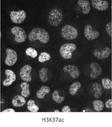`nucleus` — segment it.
I'll return each mask as SVG.
<instances>
[{
	"instance_id": "39448f33",
	"label": "nucleus",
	"mask_w": 112,
	"mask_h": 127,
	"mask_svg": "<svg viewBox=\"0 0 112 127\" xmlns=\"http://www.w3.org/2000/svg\"><path fill=\"white\" fill-rule=\"evenodd\" d=\"M11 32L15 35L14 40L17 43H23L26 38L27 35L23 29L20 27H14L11 29Z\"/></svg>"
},
{
	"instance_id": "a211bd4d",
	"label": "nucleus",
	"mask_w": 112,
	"mask_h": 127,
	"mask_svg": "<svg viewBox=\"0 0 112 127\" xmlns=\"http://www.w3.org/2000/svg\"><path fill=\"white\" fill-rule=\"evenodd\" d=\"M50 91V89L48 87L42 86L39 91L36 92V97L39 99H43L45 95L49 93Z\"/></svg>"
},
{
	"instance_id": "393cba45",
	"label": "nucleus",
	"mask_w": 112,
	"mask_h": 127,
	"mask_svg": "<svg viewBox=\"0 0 112 127\" xmlns=\"http://www.w3.org/2000/svg\"><path fill=\"white\" fill-rule=\"evenodd\" d=\"M51 56L49 53L47 52H42L39 57V61L40 63H44L50 60Z\"/></svg>"
},
{
	"instance_id": "7ed1b4c3",
	"label": "nucleus",
	"mask_w": 112,
	"mask_h": 127,
	"mask_svg": "<svg viewBox=\"0 0 112 127\" xmlns=\"http://www.w3.org/2000/svg\"><path fill=\"white\" fill-rule=\"evenodd\" d=\"M61 36L64 39L72 40L76 39L78 36V31L71 25H66L61 29Z\"/></svg>"
},
{
	"instance_id": "a878e982",
	"label": "nucleus",
	"mask_w": 112,
	"mask_h": 127,
	"mask_svg": "<svg viewBox=\"0 0 112 127\" xmlns=\"http://www.w3.org/2000/svg\"><path fill=\"white\" fill-rule=\"evenodd\" d=\"M25 53L26 55L31 57L32 58H36L37 56V52L36 50L32 47H29L25 51Z\"/></svg>"
},
{
	"instance_id": "f257e3e1",
	"label": "nucleus",
	"mask_w": 112,
	"mask_h": 127,
	"mask_svg": "<svg viewBox=\"0 0 112 127\" xmlns=\"http://www.w3.org/2000/svg\"><path fill=\"white\" fill-rule=\"evenodd\" d=\"M30 41L39 40L43 44L47 43L49 40V35L48 32L43 28H35L32 30L28 35Z\"/></svg>"
},
{
	"instance_id": "ddd939ff",
	"label": "nucleus",
	"mask_w": 112,
	"mask_h": 127,
	"mask_svg": "<svg viewBox=\"0 0 112 127\" xmlns=\"http://www.w3.org/2000/svg\"><path fill=\"white\" fill-rule=\"evenodd\" d=\"M111 53V49L109 47H105L102 51L95 50L93 51L94 56L98 59H105L110 56Z\"/></svg>"
},
{
	"instance_id": "423d86ee",
	"label": "nucleus",
	"mask_w": 112,
	"mask_h": 127,
	"mask_svg": "<svg viewBox=\"0 0 112 127\" xmlns=\"http://www.w3.org/2000/svg\"><path fill=\"white\" fill-rule=\"evenodd\" d=\"M10 19L15 24H21L23 22L26 18V13L23 10L19 11H12L10 13Z\"/></svg>"
},
{
	"instance_id": "c756f323",
	"label": "nucleus",
	"mask_w": 112,
	"mask_h": 127,
	"mask_svg": "<svg viewBox=\"0 0 112 127\" xmlns=\"http://www.w3.org/2000/svg\"><path fill=\"white\" fill-rule=\"evenodd\" d=\"M62 112L63 113H70L71 112V109L68 106H65L62 109Z\"/></svg>"
},
{
	"instance_id": "5701e85b",
	"label": "nucleus",
	"mask_w": 112,
	"mask_h": 127,
	"mask_svg": "<svg viewBox=\"0 0 112 127\" xmlns=\"http://www.w3.org/2000/svg\"><path fill=\"white\" fill-rule=\"evenodd\" d=\"M94 109L97 112H101L104 106V104L102 101L100 100H95L92 103Z\"/></svg>"
},
{
	"instance_id": "6e6552de",
	"label": "nucleus",
	"mask_w": 112,
	"mask_h": 127,
	"mask_svg": "<svg viewBox=\"0 0 112 127\" xmlns=\"http://www.w3.org/2000/svg\"><path fill=\"white\" fill-rule=\"evenodd\" d=\"M32 71V67L29 65H25L21 68L20 71V76L21 79L25 82H28L31 81L32 77L31 76V72Z\"/></svg>"
},
{
	"instance_id": "c85d7f7f",
	"label": "nucleus",
	"mask_w": 112,
	"mask_h": 127,
	"mask_svg": "<svg viewBox=\"0 0 112 127\" xmlns=\"http://www.w3.org/2000/svg\"><path fill=\"white\" fill-rule=\"evenodd\" d=\"M105 106L107 108L110 109L112 107V99H109L108 100H106L105 102Z\"/></svg>"
},
{
	"instance_id": "1a4fd4ad",
	"label": "nucleus",
	"mask_w": 112,
	"mask_h": 127,
	"mask_svg": "<svg viewBox=\"0 0 112 127\" xmlns=\"http://www.w3.org/2000/svg\"><path fill=\"white\" fill-rule=\"evenodd\" d=\"M84 35L87 40H93L98 38L99 32L97 31L93 30L91 25H87L85 26L84 29Z\"/></svg>"
},
{
	"instance_id": "473e14b6",
	"label": "nucleus",
	"mask_w": 112,
	"mask_h": 127,
	"mask_svg": "<svg viewBox=\"0 0 112 127\" xmlns=\"http://www.w3.org/2000/svg\"></svg>"
},
{
	"instance_id": "9d476101",
	"label": "nucleus",
	"mask_w": 112,
	"mask_h": 127,
	"mask_svg": "<svg viewBox=\"0 0 112 127\" xmlns=\"http://www.w3.org/2000/svg\"><path fill=\"white\" fill-rule=\"evenodd\" d=\"M65 72L69 73V75L73 79L77 78L80 75V71L78 68L75 65H68L63 67Z\"/></svg>"
},
{
	"instance_id": "4be33fe9",
	"label": "nucleus",
	"mask_w": 112,
	"mask_h": 127,
	"mask_svg": "<svg viewBox=\"0 0 112 127\" xmlns=\"http://www.w3.org/2000/svg\"><path fill=\"white\" fill-rule=\"evenodd\" d=\"M28 109L31 112L36 113L39 110V107L35 104V102L32 99L29 100L27 103Z\"/></svg>"
},
{
	"instance_id": "aec40b11",
	"label": "nucleus",
	"mask_w": 112,
	"mask_h": 127,
	"mask_svg": "<svg viewBox=\"0 0 112 127\" xmlns=\"http://www.w3.org/2000/svg\"><path fill=\"white\" fill-rule=\"evenodd\" d=\"M81 83L79 82H75L72 83L70 87V89H69V92H70V94L72 95H75L78 90L81 88Z\"/></svg>"
},
{
	"instance_id": "dca6fc26",
	"label": "nucleus",
	"mask_w": 112,
	"mask_h": 127,
	"mask_svg": "<svg viewBox=\"0 0 112 127\" xmlns=\"http://www.w3.org/2000/svg\"><path fill=\"white\" fill-rule=\"evenodd\" d=\"M25 103V99L21 95H17L13 98L12 100V104L14 106L16 107L23 106Z\"/></svg>"
},
{
	"instance_id": "4468645a",
	"label": "nucleus",
	"mask_w": 112,
	"mask_h": 127,
	"mask_svg": "<svg viewBox=\"0 0 112 127\" xmlns=\"http://www.w3.org/2000/svg\"><path fill=\"white\" fill-rule=\"evenodd\" d=\"M91 3L93 7L99 10L103 11L109 8V4L107 1L102 0H92Z\"/></svg>"
},
{
	"instance_id": "f8f14e48",
	"label": "nucleus",
	"mask_w": 112,
	"mask_h": 127,
	"mask_svg": "<svg viewBox=\"0 0 112 127\" xmlns=\"http://www.w3.org/2000/svg\"><path fill=\"white\" fill-rule=\"evenodd\" d=\"M5 75H6L7 78L5 79L3 82V86L5 87H8L12 85V83L16 81V76L15 73L11 70L7 69L5 71Z\"/></svg>"
},
{
	"instance_id": "0eeeda50",
	"label": "nucleus",
	"mask_w": 112,
	"mask_h": 127,
	"mask_svg": "<svg viewBox=\"0 0 112 127\" xmlns=\"http://www.w3.org/2000/svg\"><path fill=\"white\" fill-rule=\"evenodd\" d=\"M6 53V57L5 60V64L8 66H13L16 63L18 59L16 52L12 49H7Z\"/></svg>"
},
{
	"instance_id": "2eb2a0df",
	"label": "nucleus",
	"mask_w": 112,
	"mask_h": 127,
	"mask_svg": "<svg viewBox=\"0 0 112 127\" xmlns=\"http://www.w3.org/2000/svg\"><path fill=\"white\" fill-rule=\"evenodd\" d=\"M79 6L82 9V12L84 14H88L90 11V4L88 1L86 0H79L77 2Z\"/></svg>"
},
{
	"instance_id": "2f4dec72",
	"label": "nucleus",
	"mask_w": 112,
	"mask_h": 127,
	"mask_svg": "<svg viewBox=\"0 0 112 127\" xmlns=\"http://www.w3.org/2000/svg\"><path fill=\"white\" fill-rule=\"evenodd\" d=\"M54 112H60V110H54Z\"/></svg>"
},
{
	"instance_id": "f03ea898",
	"label": "nucleus",
	"mask_w": 112,
	"mask_h": 127,
	"mask_svg": "<svg viewBox=\"0 0 112 127\" xmlns=\"http://www.w3.org/2000/svg\"><path fill=\"white\" fill-rule=\"evenodd\" d=\"M63 15L62 13L56 8L52 9L49 12L48 16V21L49 23L54 26H58L62 22Z\"/></svg>"
},
{
	"instance_id": "9b49d317",
	"label": "nucleus",
	"mask_w": 112,
	"mask_h": 127,
	"mask_svg": "<svg viewBox=\"0 0 112 127\" xmlns=\"http://www.w3.org/2000/svg\"><path fill=\"white\" fill-rule=\"evenodd\" d=\"M90 68L91 69L92 72L90 73V77L91 79H95L99 77L102 72V68L97 63L93 62L90 64Z\"/></svg>"
},
{
	"instance_id": "20e7f679",
	"label": "nucleus",
	"mask_w": 112,
	"mask_h": 127,
	"mask_svg": "<svg viewBox=\"0 0 112 127\" xmlns=\"http://www.w3.org/2000/svg\"><path fill=\"white\" fill-rule=\"evenodd\" d=\"M76 49V45L74 43L63 44L60 49V54L64 59L68 60L72 57L73 52Z\"/></svg>"
},
{
	"instance_id": "6ab92c4d",
	"label": "nucleus",
	"mask_w": 112,
	"mask_h": 127,
	"mask_svg": "<svg viewBox=\"0 0 112 127\" xmlns=\"http://www.w3.org/2000/svg\"><path fill=\"white\" fill-rule=\"evenodd\" d=\"M20 87L22 89L21 95L24 98L28 97L30 95V91L29 90L30 85L26 82H23L21 83Z\"/></svg>"
},
{
	"instance_id": "b1692460",
	"label": "nucleus",
	"mask_w": 112,
	"mask_h": 127,
	"mask_svg": "<svg viewBox=\"0 0 112 127\" xmlns=\"http://www.w3.org/2000/svg\"><path fill=\"white\" fill-rule=\"evenodd\" d=\"M52 98L53 100L57 103H61L65 99V97L60 96L57 90H55L53 92L52 95Z\"/></svg>"
},
{
	"instance_id": "bb28decb",
	"label": "nucleus",
	"mask_w": 112,
	"mask_h": 127,
	"mask_svg": "<svg viewBox=\"0 0 112 127\" xmlns=\"http://www.w3.org/2000/svg\"><path fill=\"white\" fill-rule=\"evenodd\" d=\"M102 86L105 89H110L112 88V81L110 79L104 78L102 80Z\"/></svg>"
},
{
	"instance_id": "7c9ffc66",
	"label": "nucleus",
	"mask_w": 112,
	"mask_h": 127,
	"mask_svg": "<svg viewBox=\"0 0 112 127\" xmlns=\"http://www.w3.org/2000/svg\"><path fill=\"white\" fill-rule=\"evenodd\" d=\"M3 112L5 113V112H6V113H9V112H15V110H14L12 108H9V109H5L3 111Z\"/></svg>"
},
{
	"instance_id": "cd10ccee",
	"label": "nucleus",
	"mask_w": 112,
	"mask_h": 127,
	"mask_svg": "<svg viewBox=\"0 0 112 127\" xmlns=\"http://www.w3.org/2000/svg\"><path fill=\"white\" fill-rule=\"evenodd\" d=\"M106 31L107 33L110 36L112 35V23H108L106 26Z\"/></svg>"
},
{
	"instance_id": "412c9836",
	"label": "nucleus",
	"mask_w": 112,
	"mask_h": 127,
	"mask_svg": "<svg viewBox=\"0 0 112 127\" xmlns=\"http://www.w3.org/2000/svg\"><path fill=\"white\" fill-rule=\"evenodd\" d=\"M48 69L46 67L42 68L39 71V77L41 81L46 82L48 80V78L47 77Z\"/></svg>"
},
{
	"instance_id": "f3484780",
	"label": "nucleus",
	"mask_w": 112,
	"mask_h": 127,
	"mask_svg": "<svg viewBox=\"0 0 112 127\" xmlns=\"http://www.w3.org/2000/svg\"><path fill=\"white\" fill-rule=\"evenodd\" d=\"M94 91V96L96 98H99L102 94V88L101 84L98 82H95L92 85Z\"/></svg>"
}]
</instances>
